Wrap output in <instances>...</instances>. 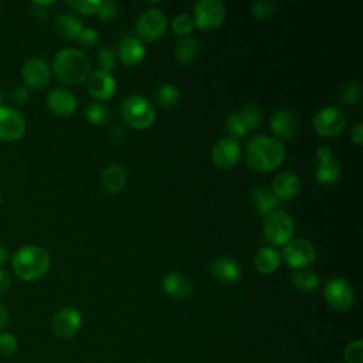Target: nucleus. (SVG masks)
Instances as JSON below:
<instances>
[{
    "instance_id": "f257e3e1",
    "label": "nucleus",
    "mask_w": 363,
    "mask_h": 363,
    "mask_svg": "<svg viewBox=\"0 0 363 363\" xmlns=\"http://www.w3.org/2000/svg\"><path fill=\"white\" fill-rule=\"evenodd\" d=\"M286 156L284 145L271 136L255 135L245 146L247 163L257 172H269L279 167Z\"/></svg>"
},
{
    "instance_id": "f03ea898",
    "label": "nucleus",
    "mask_w": 363,
    "mask_h": 363,
    "mask_svg": "<svg viewBox=\"0 0 363 363\" xmlns=\"http://www.w3.org/2000/svg\"><path fill=\"white\" fill-rule=\"evenodd\" d=\"M52 71L67 85H78L89 78L91 61L78 48H62L52 58Z\"/></svg>"
},
{
    "instance_id": "7ed1b4c3",
    "label": "nucleus",
    "mask_w": 363,
    "mask_h": 363,
    "mask_svg": "<svg viewBox=\"0 0 363 363\" xmlns=\"http://www.w3.org/2000/svg\"><path fill=\"white\" fill-rule=\"evenodd\" d=\"M51 265V258L45 248L34 244L20 247L11 258L14 274L21 281H37L43 278Z\"/></svg>"
},
{
    "instance_id": "20e7f679",
    "label": "nucleus",
    "mask_w": 363,
    "mask_h": 363,
    "mask_svg": "<svg viewBox=\"0 0 363 363\" xmlns=\"http://www.w3.org/2000/svg\"><path fill=\"white\" fill-rule=\"evenodd\" d=\"M119 113L125 123L135 129H147L156 119L153 106L142 95H129L125 98L121 104Z\"/></svg>"
},
{
    "instance_id": "39448f33",
    "label": "nucleus",
    "mask_w": 363,
    "mask_h": 363,
    "mask_svg": "<svg viewBox=\"0 0 363 363\" xmlns=\"http://www.w3.org/2000/svg\"><path fill=\"white\" fill-rule=\"evenodd\" d=\"M262 234L268 242L274 245H285L295 234V223L286 211L277 210L264 217Z\"/></svg>"
},
{
    "instance_id": "423d86ee",
    "label": "nucleus",
    "mask_w": 363,
    "mask_h": 363,
    "mask_svg": "<svg viewBox=\"0 0 363 363\" xmlns=\"http://www.w3.org/2000/svg\"><path fill=\"white\" fill-rule=\"evenodd\" d=\"M312 123L318 135L323 138H335L345 129L346 115L339 106L329 105L315 113Z\"/></svg>"
},
{
    "instance_id": "0eeeda50",
    "label": "nucleus",
    "mask_w": 363,
    "mask_h": 363,
    "mask_svg": "<svg viewBox=\"0 0 363 363\" xmlns=\"http://www.w3.org/2000/svg\"><path fill=\"white\" fill-rule=\"evenodd\" d=\"M224 17L225 10L218 0H200L193 7L194 26L204 31H211L220 27Z\"/></svg>"
},
{
    "instance_id": "6e6552de",
    "label": "nucleus",
    "mask_w": 363,
    "mask_h": 363,
    "mask_svg": "<svg viewBox=\"0 0 363 363\" xmlns=\"http://www.w3.org/2000/svg\"><path fill=\"white\" fill-rule=\"evenodd\" d=\"M136 33L143 41H156L159 40L167 28V17L159 9L145 10L136 20Z\"/></svg>"
},
{
    "instance_id": "1a4fd4ad",
    "label": "nucleus",
    "mask_w": 363,
    "mask_h": 363,
    "mask_svg": "<svg viewBox=\"0 0 363 363\" xmlns=\"http://www.w3.org/2000/svg\"><path fill=\"white\" fill-rule=\"evenodd\" d=\"M323 298L336 311H347L354 303L353 286L343 278H332L325 284Z\"/></svg>"
},
{
    "instance_id": "9d476101",
    "label": "nucleus",
    "mask_w": 363,
    "mask_h": 363,
    "mask_svg": "<svg viewBox=\"0 0 363 363\" xmlns=\"http://www.w3.org/2000/svg\"><path fill=\"white\" fill-rule=\"evenodd\" d=\"M284 259L291 268H308L316 259V250L312 242L303 238H292L285 244Z\"/></svg>"
},
{
    "instance_id": "9b49d317",
    "label": "nucleus",
    "mask_w": 363,
    "mask_h": 363,
    "mask_svg": "<svg viewBox=\"0 0 363 363\" xmlns=\"http://www.w3.org/2000/svg\"><path fill=\"white\" fill-rule=\"evenodd\" d=\"M316 169H315V179L322 186H330L337 182L340 177V163L332 153V150L326 146H322L316 150Z\"/></svg>"
},
{
    "instance_id": "f8f14e48",
    "label": "nucleus",
    "mask_w": 363,
    "mask_h": 363,
    "mask_svg": "<svg viewBox=\"0 0 363 363\" xmlns=\"http://www.w3.org/2000/svg\"><path fill=\"white\" fill-rule=\"evenodd\" d=\"M82 325V315L78 309L67 306L57 311L51 320V329L57 337L68 339L77 335Z\"/></svg>"
},
{
    "instance_id": "ddd939ff",
    "label": "nucleus",
    "mask_w": 363,
    "mask_h": 363,
    "mask_svg": "<svg viewBox=\"0 0 363 363\" xmlns=\"http://www.w3.org/2000/svg\"><path fill=\"white\" fill-rule=\"evenodd\" d=\"M26 132V121L21 113L11 106L0 105V140L16 142Z\"/></svg>"
},
{
    "instance_id": "4468645a",
    "label": "nucleus",
    "mask_w": 363,
    "mask_h": 363,
    "mask_svg": "<svg viewBox=\"0 0 363 363\" xmlns=\"http://www.w3.org/2000/svg\"><path fill=\"white\" fill-rule=\"evenodd\" d=\"M241 157V147L238 140L225 136L218 139L211 149V160L220 169L234 167Z\"/></svg>"
},
{
    "instance_id": "2eb2a0df",
    "label": "nucleus",
    "mask_w": 363,
    "mask_h": 363,
    "mask_svg": "<svg viewBox=\"0 0 363 363\" xmlns=\"http://www.w3.org/2000/svg\"><path fill=\"white\" fill-rule=\"evenodd\" d=\"M21 77L27 89H43L50 82V67L38 57L28 58L21 68Z\"/></svg>"
},
{
    "instance_id": "dca6fc26",
    "label": "nucleus",
    "mask_w": 363,
    "mask_h": 363,
    "mask_svg": "<svg viewBox=\"0 0 363 363\" xmlns=\"http://www.w3.org/2000/svg\"><path fill=\"white\" fill-rule=\"evenodd\" d=\"M45 105L54 115L65 118L75 112L78 101L71 91L65 88H54L47 94Z\"/></svg>"
},
{
    "instance_id": "f3484780",
    "label": "nucleus",
    "mask_w": 363,
    "mask_h": 363,
    "mask_svg": "<svg viewBox=\"0 0 363 363\" xmlns=\"http://www.w3.org/2000/svg\"><path fill=\"white\" fill-rule=\"evenodd\" d=\"M116 91V81L112 72L96 69L88 78V92L98 101L109 99Z\"/></svg>"
},
{
    "instance_id": "a211bd4d",
    "label": "nucleus",
    "mask_w": 363,
    "mask_h": 363,
    "mask_svg": "<svg viewBox=\"0 0 363 363\" xmlns=\"http://www.w3.org/2000/svg\"><path fill=\"white\" fill-rule=\"evenodd\" d=\"M211 274L223 285H234L241 279V267L230 257H218L211 264Z\"/></svg>"
},
{
    "instance_id": "6ab92c4d",
    "label": "nucleus",
    "mask_w": 363,
    "mask_h": 363,
    "mask_svg": "<svg viewBox=\"0 0 363 363\" xmlns=\"http://www.w3.org/2000/svg\"><path fill=\"white\" fill-rule=\"evenodd\" d=\"M301 190V179L292 172H279L272 180V193L281 200H291Z\"/></svg>"
},
{
    "instance_id": "aec40b11",
    "label": "nucleus",
    "mask_w": 363,
    "mask_h": 363,
    "mask_svg": "<svg viewBox=\"0 0 363 363\" xmlns=\"http://www.w3.org/2000/svg\"><path fill=\"white\" fill-rule=\"evenodd\" d=\"M162 288L169 296L176 299H186L193 292L191 281L179 271L167 272L162 279Z\"/></svg>"
},
{
    "instance_id": "412c9836",
    "label": "nucleus",
    "mask_w": 363,
    "mask_h": 363,
    "mask_svg": "<svg viewBox=\"0 0 363 363\" xmlns=\"http://www.w3.org/2000/svg\"><path fill=\"white\" fill-rule=\"evenodd\" d=\"M296 118L295 115L288 109H279L277 111L271 119H269V129L275 136L279 139H291L296 132Z\"/></svg>"
},
{
    "instance_id": "4be33fe9",
    "label": "nucleus",
    "mask_w": 363,
    "mask_h": 363,
    "mask_svg": "<svg viewBox=\"0 0 363 363\" xmlns=\"http://www.w3.org/2000/svg\"><path fill=\"white\" fill-rule=\"evenodd\" d=\"M146 55L145 45L136 37H125L119 44V58L126 67L139 65Z\"/></svg>"
},
{
    "instance_id": "5701e85b",
    "label": "nucleus",
    "mask_w": 363,
    "mask_h": 363,
    "mask_svg": "<svg viewBox=\"0 0 363 363\" xmlns=\"http://www.w3.org/2000/svg\"><path fill=\"white\" fill-rule=\"evenodd\" d=\"M250 197L255 213L262 217L277 211L281 206V201L274 196V193L264 187H252L250 191Z\"/></svg>"
},
{
    "instance_id": "b1692460",
    "label": "nucleus",
    "mask_w": 363,
    "mask_h": 363,
    "mask_svg": "<svg viewBox=\"0 0 363 363\" xmlns=\"http://www.w3.org/2000/svg\"><path fill=\"white\" fill-rule=\"evenodd\" d=\"M52 26L55 33L64 40H77L84 28L82 21L78 17L68 13L58 14L54 18Z\"/></svg>"
},
{
    "instance_id": "393cba45",
    "label": "nucleus",
    "mask_w": 363,
    "mask_h": 363,
    "mask_svg": "<svg viewBox=\"0 0 363 363\" xmlns=\"http://www.w3.org/2000/svg\"><path fill=\"white\" fill-rule=\"evenodd\" d=\"M126 172L119 164H109L101 173V186L108 193H121L126 186Z\"/></svg>"
},
{
    "instance_id": "a878e982",
    "label": "nucleus",
    "mask_w": 363,
    "mask_h": 363,
    "mask_svg": "<svg viewBox=\"0 0 363 363\" xmlns=\"http://www.w3.org/2000/svg\"><path fill=\"white\" fill-rule=\"evenodd\" d=\"M254 264L261 274H272L281 264V254L272 247H261L255 252Z\"/></svg>"
},
{
    "instance_id": "bb28decb",
    "label": "nucleus",
    "mask_w": 363,
    "mask_h": 363,
    "mask_svg": "<svg viewBox=\"0 0 363 363\" xmlns=\"http://www.w3.org/2000/svg\"><path fill=\"white\" fill-rule=\"evenodd\" d=\"M199 41L197 38L194 37H182L176 45H174V50H173V54H174V58L182 62V64H189L191 62L197 54H199Z\"/></svg>"
},
{
    "instance_id": "cd10ccee",
    "label": "nucleus",
    "mask_w": 363,
    "mask_h": 363,
    "mask_svg": "<svg viewBox=\"0 0 363 363\" xmlns=\"http://www.w3.org/2000/svg\"><path fill=\"white\" fill-rule=\"evenodd\" d=\"M319 282H320L319 275H318L315 271L309 269V268L296 269V271L291 275V284H292L298 291H302V292L315 291V289L319 286Z\"/></svg>"
},
{
    "instance_id": "c85d7f7f",
    "label": "nucleus",
    "mask_w": 363,
    "mask_h": 363,
    "mask_svg": "<svg viewBox=\"0 0 363 363\" xmlns=\"http://www.w3.org/2000/svg\"><path fill=\"white\" fill-rule=\"evenodd\" d=\"M85 118L95 126L108 125L112 121V111L102 102H94L86 106Z\"/></svg>"
},
{
    "instance_id": "c756f323",
    "label": "nucleus",
    "mask_w": 363,
    "mask_h": 363,
    "mask_svg": "<svg viewBox=\"0 0 363 363\" xmlns=\"http://www.w3.org/2000/svg\"><path fill=\"white\" fill-rule=\"evenodd\" d=\"M153 99L157 105L163 108H172L180 101V91L174 85L163 84L159 88H156L153 94Z\"/></svg>"
},
{
    "instance_id": "7c9ffc66",
    "label": "nucleus",
    "mask_w": 363,
    "mask_h": 363,
    "mask_svg": "<svg viewBox=\"0 0 363 363\" xmlns=\"http://www.w3.org/2000/svg\"><path fill=\"white\" fill-rule=\"evenodd\" d=\"M242 122L245 123L248 132L257 129L262 122V109L257 102H248L240 112Z\"/></svg>"
},
{
    "instance_id": "2f4dec72",
    "label": "nucleus",
    "mask_w": 363,
    "mask_h": 363,
    "mask_svg": "<svg viewBox=\"0 0 363 363\" xmlns=\"http://www.w3.org/2000/svg\"><path fill=\"white\" fill-rule=\"evenodd\" d=\"M225 130L228 132L230 138L233 139H238V138H242L248 133V129L245 126V123L242 122L241 116H240V112H230L225 118Z\"/></svg>"
},
{
    "instance_id": "473e14b6",
    "label": "nucleus",
    "mask_w": 363,
    "mask_h": 363,
    "mask_svg": "<svg viewBox=\"0 0 363 363\" xmlns=\"http://www.w3.org/2000/svg\"><path fill=\"white\" fill-rule=\"evenodd\" d=\"M362 95V86L357 81H347L339 89V99L346 105H354Z\"/></svg>"
},
{
    "instance_id": "72a5a7b5",
    "label": "nucleus",
    "mask_w": 363,
    "mask_h": 363,
    "mask_svg": "<svg viewBox=\"0 0 363 363\" xmlns=\"http://www.w3.org/2000/svg\"><path fill=\"white\" fill-rule=\"evenodd\" d=\"M67 6L81 14H95L101 6V0H68Z\"/></svg>"
},
{
    "instance_id": "f704fd0d",
    "label": "nucleus",
    "mask_w": 363,
    "mask_h": 363,
    "mask_svg": "<svg viewBox=\"0 0 363 363\" xmlns=\"http://www.w3.org/2000/svg\"><path fill=\"white\" fill-rule=\"evenodd\" d=\"M193 27H194V21H193V17H190L189 14H177L172 20L173 31L182 37H186L187 34H190Z\"/></svg>"
},
{
    "instance_id": "c9c22d12",
    "label": "nucleus",
    "mask_w": 363,
    "mask_h": 363,
    "mask_svg": "<svg viewBox=\"0 0 363 363\" xmlns=\"http://www.w3.org/2000/svg\"><path fill=\"white\" fill-rule=\"evenodd\" d=\"M98 57V62L101 65V69L106 71V72H112L116 67V54L112 48L109 47H102L98 50L96 52Z\"/></svg>"
},
{
    "instance_id": "e433bc0d",
    "label": "nucleus",
    "mask_w": 363,
    "mask_h": 363,
    "mask_svg": "<svg viewBox=\"0 0 363 363\" xmlns=\"http://www.w3.org/2000/svg\"><path fill=\"white\" fill-rule=\"evenodd\" d=\"M346 363H363V342L353 340L345 349Z\"/></svg>"
},
{
    "instance_id": "4c0bfd02",
    "label": "nucleus",
    "mask_w": 363,
    "mask_h": 363,
    "mask_svg": "<svg viewBox=\"0 0 363 363\" xmlns=\"http://www.w3.org/2000/svg\"><path fill=\"white\" fill-rule=\"evenodd\" d=\"M17 350V339L10 332H0V356L9 357Z\"/></svg>"
},
{
    "instance_id": "58836bf2",
    "label": "nucleus",
    "mask_w": 363,
    "mask_h": 363,
    "mask_svg": "<svg viewBox=\"0 0 363 363\" xmlns=\"http://www.w3.org/2000/svg\"><path fill=\"white\" fill-rule=\"evenodd\" d=\"M254 17L257 18H267L269 17L271 14H274L275 11V3L269 1V0H258L252 4V9H251Z\"/></svg>"
},
{
    "instance_id": "ea45409f",
    "label": "nucleus",
    "mask_w": 363,
    "mask_h": 363,
    "mask_svg": "<svg viewBox=\"0 0 363 363\" xmlns=\"http://www.w3.org/2000/svg\"><path fill=\"white\" fill-rule=\"evenodd\" d=\"M96 14H98V17L101 20L111 21L118 14V6L113 1H111V0H104V1L101 0V6H99Z\"/></svg>"
},
{
    "instance_id": "a19ab883",
    "label": "nucleus",
    "mask_w": 363,
    "mask_h": 363,
    "mask_svg": "<svg viewBox=\"0 0 363 363\" xmlns=\"http://www.w3.org/2000/svg\"><path fill=\"white\" fill-rule=\"evenodd\" d=\"M78 43L86 48H91L94 45H96L98 40H99V35H98V31L95 28H91V27H84L81 34L78 35Z\"/></svg>"
},
{
    "instance_id": "79ce46f5",
    "label": "nucleus",
    "mask_w": 363,
    "mask_h": 363,
    "mask_svg": "<svg viewBox=\"0 0 363 363\" xmlns=\"http://www.w3.org/2000/svg\"><path fill=\"white\" fill-rule=\"evenodd\" d=\"M28 99H30V94H28V89L26 86H14L10 92V101H11L13 105L21 106Z\"/></svg>"
},
{
    "instance_id": "37998d69",
    "label": "nucleus",
    "mask_w": 363,
    "mask_h": 363,
    "mask_svg": "<svg viewBox=\"0 0 363 363\" xmlns=\"http://www.w3.org/2000/svg\"><path fill=\"white\" fill-rule=\"evenodd\" d=\"M350 140L354 145H362L363 142V128H362V122H356L350 130Z\"/></svg>"
},
{
    "instance_id": "c03bdc74",
    "label": "nucleus",
    "mask_w": 363,
    "mask_h": 363,
    "mask_svg": "<svg viewBox=\"0 0 363 363\" xmlns=\"http://www.w3.org/2000/svg\"><path fill=\"white\" fill-rule=\"evenodd\" d=\"M11 286V277L6 269L0 268V296L4 295Z\"/></svg>"
},
{
    "instance_id": "a18cd8bd",
    "label": "nucleus",
    "mask_w": 363,
    "mask_h": 363,
    "mask_svg": "<svg viewBox=\"0 0 363 363\" xmlns=\"http://www.w3.org/2000/svg\"><path fill=\"white\" fill-rule=\"evenodd\" d=\"M9 323V309L0 302V330Z\"/></svg>"
},
{
    "instance_id": "49530a36",
    "label": "nucleus",
    "mask_w": 363,
    "mask_h": 363,
    "mask_svg": "<svg viewBox=\"0 0 363 363\" xmlns=\"http://www.w3.org/2000/svg\"><path fill=\"white\" fill-rule=\"evenodd\" d=\"M7 257H9V254H7V248L0 242V265L6 264Z\"/></svg>"
},
{
    "instance_id": "de8ad7c7",
    "label": "nucleus",
    "mask_w": 363,
    "mask_h": 363,
    "mask_svg": "<svg viewBox=\"0 0 363 363\" xmlns=\"http://www.w3.org/2000/svg\"><path fill=\"white\" fill-rule=\"evenodd\" d=\"M1 101H3V89L0 86V104H1Z\"/></svg>"
},
{
    "instance_id": "09e8293b",
    "label": "nucleus",
    "mask_w": 363,
    "mask_h": 363,
    "mask_svg": "<svg viewBox=\"0 0 363 363\" xmlns=\"http://www.w3.org/2000/svg\"><path fill=\"white\" fill-rule=\"evenodd\" d=\"M0 203H1V193H0Z\"/></svg>"
},
{
    "instance_id": "8fccbe9b",
    "label": "nucleus",
    "mask_w": 363,
    "mask_h": 363,
    "mask_svg": "<svg viewBox=\"0 0 363 363\" xmlns=\"http://www.w3.org/2000/svg\"><path fill=\"white\" fill-rule=\"evenodd\" d=\"M0 14H1V9H0Z\"/></svg>"
}]
</instances>
